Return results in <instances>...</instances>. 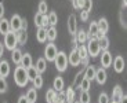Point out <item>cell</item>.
Returning <instances> with one entry per match:
<instances>
[{
    "label": "cell",
    "mask_w": 127,
    "mask_h": 103,
    "mask_svg": "<svg viewBox=\"0 0 127 103\" xmlns=\"http://www.w3.org/2000/svg\"><path fill=\"white\" fill-rule=\"evenodd\" d=\"M14 81L18 87H25L28 84V76H26V69L22 66H17L14 70Z\"/></svg>",
    "instance_id": "1"
},
{
    "label": "cell",
    "mask_w": 127,
    "mask_h": 103,
    "mask_svg": "<svg viewBox=\"0 0 127 103\" xmlns=\"http://www.w3.org/2000/svg\"><path fill=\"white\" fill-rule=\"evenodd\" d=\"M53 62L55 63V67L58 72H65L68 67V55L64 51H60V52H57Z\"/></svg>",
    "instance_id": "2"
},
{
    "label": "cell",
    "mask_w": 127,
    "mask_h": 103,
    "mask_svg": "<svg viewBox=\"0 0 127 103\" xmlns=\"http://www.w3.org/2000/svg\"><path fill=\"white\" fill-rule=\"evenodd\" d=\"M86 48H87V52H89V56H93V58L98 56L99 52H101V48H99L98 40H97L95 37H90L89 44L86 45Z\"/></svg>",
    "instance_id": "3"
},
{
    "label": "cell",
    "mask_w": 127,
    "mask_h": 103,
    "mask_svg": "<svg viewBox=\"0 0 127 103\" xmlns=\"http://www.w3.org/2000/svg\"><path fill=\"white\" fill-rule=\"evenodd\" d=\"M4 44H6V48H7V50H10V51H13L14 48H17L18 41H17L15 32L10 30L8 33L4 34Z\"/></svg>",
    "instance_id": "4"
},
{
    "label": "cell",
    "mask_w": 127,
    "mask_h": 103,
    "mask_svg": "<svg viewBox=\"0 0 127 103\" xmlns=\"http://www.w3.org/2000/svg\"><path fill=\"white\" fill-rule=\"evenodd\" d=\"M57 47H55V44H53V43H50V44H47V47H46V50H44V59H47V61H50V62H53L54 61V58H55V55H57Z\"/></svg>",
    "instance_id": "5"
},
{
    "label": "cell",
    "mask_w": 127,
    "mask_h": 103,
    "mask_svg": "<svg viewBox=\"0 0 127 103\" xmlns=\"http://www.w3.org/2000/svg\"><path fill=\"white\" fill-rule=\"evenodd\" d=\"M21 22H22V18L18 15V14H14L10 19V30L17 32L21 29Z\"/></svg>",
    "instance_id": "6"
},
{
    "label": "cell",
    "mask_w": 127,
    "mask_h": 103,
    "mask_svg": "<svg viewBox=\"0 0 127 103\" xmlns=\"http://www.w3.org/2000/svg\"><path fill=\"white\" fill-rule=\"evenodd\" d=\"M112 61H113V58H112V54L109 52L108 50L106 51H102V55H101V65L104 69L109 67V66L112 65Z\"/></svg>",
    "instance_id": "7"
},
{
    "label": "cell",
    "mask_w": 127,
    "mask_h": 103,
    "mask_svg": "<svg viewBox=\"0 0 127 103\" xmlns=\"http://www.w3.org/2000/svg\"><path fill=\"white\" fill-rule=\"evenodd\" d=\"M68 30L72 36L76 34V30H77V22H76V15L75 14H70L69 18H68Z\"/></svg>",
    "instance_id": "8"
},
{
    "label": "cell",
    "mask_w": 127,
    "mask_h": 103,
    "mask_svg": "<svg viewBox=\"0 0 127 103\" xmlns=\"http://www.w3.org/2000/svg\"><path fill=\"white\" fill-rule=\"evenodd\" d=\"M106 77H108V74H106V70H105L104 67H101V69H98V70H95V77H94V80L98 84H105L106 82Z\"/></svg>",
    "instance_id": "9"
},
{
    "label": "cell",
    "mask_w": 127,
    "mask_h": 103,
    "mask_svg": "<svg viewBox=\"0 0 127 103\" xmlns=\"http://www.w3.org/2000/svg\"><path fill=\"white\" fill-rule=\"evenodd\" d=\"M112 63H113V69L116 73H122L124 70V59L122 56H116L115 61H112Z\"/></svg>",
    "instance_id": "10"
},
{
    "label": "cell",
    "mask_w": 127,
    "mask_h": 103,
    "mask_svg": "<svg viewBox=\"0 0 127 103\" xmlns=\"http://www.w3.org/2000/svg\"><path fill=\"white\" fill-rule=\"evenodd\" d=\"M68 63H70L72 66H79L80 65V56H79V54H77L76 48H73L72 50L69 58H68Z\"/></svg>",
    "instance_id": "11"
},
{
    "label": "cell",
    "mask_w": 127,
    "mask_h": 103,
    "mask_svg": "<svg viewBox=\"0 0 127 103\" xmlns=\"http://www.w3.org/2000/svg\"><path fill=\"white\" fill-rule=\"evenodd\" d=\"M10 74V65L7 61H1L0 62V77L6 78Z\"/></svg>",
    "instance_id": "12"
},
{
    "label": "cell",
    "mask_w": 127,
    "mask_h": 103,
    "mask_svg": "<svg viewBox=\"0 0 127 103\" xmlns=\"http://www.w3.org/2000/svg\"><path fill=\"white\" fill-rule=\"evenodd\" d=\"M15 36H17V41H18V44H25L26 40H28V33H26V30H22V29L17 30Z\"/></svg>",
    "instance_id": "13"
},
{
    "label": "cell",
    "mask_w": 127,
    "mask_h": 103,
    "mask_svg": "<svg viewBox=\"0 0 127 103\" xmlns=\"http://www.w3.org/2000/svg\"><path fill=\"white\" fill-rule=\"evenodd\" d=\"M21 58H22V51L18 50V48H14V50L11 51V59H13V62L17 63V65H19V63H21Z\"/></svg>",
    "instance_id": "14"
},
{
    "label": "cell",
    "mask_w": 127,
    "mask_h": 103,
    "mask_svg": "<svg viewBox=\"0 0 127 103\" xmlns=\"http://www.w3.org/2000/svg\"><path fill=\"white\" fill-rule=\"evenodd\" d=\"M75 36H76L75 39H76V41H77L79 44L86 43L87 39H89V37H87V33L83 30V29H80V30H76V34H75Z\"/></svg>",
    "instance_id": "15"
},
{
    "label": "cell",
    "mask_w": 127,
    "mask_h": 103,
    "mask_svg": "<svg viewBox=\"0 0 127 103\" xmlns=\"http://www.w3.org/2000/svg\"><path fill=\"white\" fill-rule=\"evenodd\" d=\"M19 65L22 66V67L28 69L32 66V56L29 54H22V58H21V63Z\"/></svg>",
    "instance_id": "16"
},
{
    "label": "cell",
    "mask_w": 127,
    "mask_h": 103,
    "mask_svg": "<svg viewBox=\"0 0 127 103\" xmlns=\"http://www.w3.org/2000/svg\"><path fill=\"white\" fill-rule=\"evenodd\" d=\"M36 70H37V73L40 74V73L46 72V67H47V62H46L44 58H39L37 62H36Z\"/></svg>",
    "instance_id": "17"
},
{
    "label": "cell",
    "mask_w": 127,
    "mask_h": 103,
    "mask_svg": "<svg viewBox=\"0 0 127 103\" xmlns=\"http://www.w3.org/2000/svg\"><path fill=\"white\" fill-rule=\"evenodd\" d=\"M8 32H10V21L6 18H1L0 19V33L6 34Z\"/></svg>",
    "instance_id": "18"
},
{
    "label": "cell",
    "mask_w": 127,
    "mask_h": 103,
    "mask_svg": "<svg viewBox=\"0 0 127 103\" xmlns=\"http://www.w3.org/2000/svg\"><path fill=\"white\" fill-rule=\"evenodd\" d=\"M97 25H98V30L102 32V33H106L109 30V23L106 21V18H101L98 22H97Z\"/></svg>",
    "instance_id": "19"
},
{
    "label": "cell",
    "mask_w": 127,
    "mask_h": 103,
    "mask_svg": "<svg viewBox=\"0 0 127 103\" xmlns=\"http://www.w3.org/2000/svg\"><path fill=\"white\" fill-rule=\"evenodd\" d=\"M36 39H37L39 43H44L47 40V34H46V29L44 28H37L36 32Z\"/></svg>",
    "instance_id": "20"
},
{
    "label": "cell",
    "mask_w": 127,
    "mask_h": 103,
    "mask_svg": "<svg viewBox=\"0 0 127 103\" xmlns=\"http://www.w3.org/2000/svg\"><path fill=\"white\" fill-rule=\"evenodd\" d=\"M46 34H47V40H50L53 43L57 39V29L54 26H50L48 29H46Z\"/></svg>",
    "instance_id": "21"
},
{
    "label": "cell",
    "mask_w": 127,
    "mask_h": 103,
    "mask_svg": "<svg viewBox=\"0 0 127 103\" xmlns=\"http://www.w3.org/2000/svg\"><path fill=\"white\" fill-rule=\"evenodd\" d=\"M123 96V91H122V88L119 87V85H116V87L113 88V94H112V99H113V102H118L120 100V98Z\"/></svg>",
    "instance_id": "22"
},
{
    "label": "cell",
    "mask_w": 127,
    "mask_h": 103,
    "mask_svg": "<svg viewBox=\"0 0 127 103\" xmlns=\"http://www.w3.org/2000/svg\"><path fill=\"white\" fill-rule=\"evenodd\" d=\"M46 100H47V103H55L57 102V91L48 89L47 94H46Z\"/></svg>",
    "instance_id": "23"
},
{
    "label": "cell",
    "mask_w": 127,
    "mask_h": 103,
    "mask_svg": "<svg viewBox=\"0 0 127 103\" xmlns=\"http://www.w3.org/2000/svg\"><path fill=\"white\" fill-rule=\"evenodd\" d=\"M53 89L58 91V92L64 89V80H62V77H55L54 82H53Z\"/></svg>",
    "instance_id": "24"
},
{
    "label": "cell",
    "mask_w": 127,
    "mask_h": 103,
    "mask_svg": "<svg viewBox=\"0 0 127 103\" xmlns=\"http://www.w3.org/2000/svg\"><path fill=\"white\" fill-rule=\"evenodd\" d=\"M98 33V25L97 22H91L89 28V33H87V37H95V34Z\"/></svg>",
    "instance_id": "25"
},
{
    "label": "cell",
    "mask_w": 127,
    "mask_h": 103,
    "mask_svg": "<svg viewBox=\"0 0 127 103\" xmlns=\"http://www.w3.org/2000/svg\"><path fill=\"white\" fill-rule=\"evenodd\" d=\"M94 77H95V69L93 66H89L86 69V72H84V78H87L89 81H93Z\"/></svg>",
    "instance_id": "26"
},
{
    "label": "cell",
    "mask_w": 127,
    "mask_h": 103,
    "mask_svg": "<svg viewBox=\"0 0 127 103\" xmlns=\"http://www.w3.org/2000/svg\"><path fill=\"white\" fill-rule=\"evenodd\" d=\"M37 74H39V73H37V70H36L35 66H31V67L26 69V76H28L29 81H33V78H35Z\"/></svg>",
    "instance_id": "27"
},
{
    "label": "cell",
    "mask_w": 127,
    "mask_h": 103,
    "mask_svg": "<svg viewBox=\"0 0 127 103\" xmlns=\"http://www.w3.org/2000/svg\"><path fill=\"white\" fill-rule=\"evenodd\" d=\"M98 44H99V48H101L102 51H106L109 48V39L106 37V36H104L102 39L98 40Z\"/></svg>",
    "instance_id": "28"
},
{
    "label": "cell",
    "mask_w": 127,
    "mask_h": 103,
    "mask_svg": "<svg viewBox=\"0 0 127 103\" xmlns=\"http://www.w3.org/2000/svg\"><path fill=\"white\" fill-rule=\"evenodd\" d=\"M26 99L29 100V102H32V103H35L36 102V99H37V92H36V89H29L28 91V94H26Z\"/></svg>",
    "instance_id": "29"
},
{
    "label": "cell",
    "mask_w": 127,
    "mask_h": 103,
    "mask_svg": "<svg viewBox=\"0 0 127 103\" xmlns=\"http://www.w3.org/2000/svg\"><path fill=\"white\" fill-rule=\"evenodd\" d=\"M90 87H91V81H89L87 78L83 77L82 81H80V84H79V88H80L82 91H89Z\"/></svg>",
    "instance_id": "30"
},
{
    "label": "cell",
    "mask_w": 127,
    "mask_h": 103,
    "mask_svg": "<svg viewBox=\"0 0 127 103\" xmlns=\"http://www.w3.org/2000/svg\"><path fill=\"white\" fill-rule=\"evenodd\" d=\"M47 18H48V25L50 26H55L58 23V18H57V14L55 13H50L47 15Z\"/></svg>",
    "instance_id": "31"
},
{
    "label": "cell",
    "mask_w": 127,
    "mask_h": 103,
    "mask_svg": "<svg viewBox=\"0 0 127 103\" xmlns=\"http://www.w3.org/2000/svg\"><path fill=\"white\" fill-rule=\"evenodd\" d=\"M79 103H90V94H89V91H82Z\"/></svg>",
    "instance_id": "32"
},
{
    "label": "cell",
    "mask_w": 127,
    "mask_h": 103,
    "mask_svg": "<svg viewBox=\"0 0 127 103\" xmlns=\"http://www.w3.org/2000/svg\"><path fill=\"white\" fill-rule=\"evenodd\" d=\"M32 82H33V85H35L36 89H37V88H41L43 87V77H41L40 74H37L35 78H33V81Z\"/></svg>",
    "instance_id": "33"
},
{
    "label": "cell",
    "mask_w": 127,
    "mask_h": 103,
    "mask_svg": "<svg viewBox=\"0 0 127 103\" xmlns=\"http://www.w3.org/2000/svg\"><path fill=\"white\" fill-rule=\"evenodd\" d=\"M39 14H41V15L47 14V3H46V1H43V0L39 3Z\"/></svg>",
    "instance_id": "34"
},
{
    "label": "cell",
    "mask_w": 127,
    "mask_h": 103,
    "mask_svg": "<svg viewBox=\"0 0 127 103\" xmlns=\"http://www.w3.org/2000/svg\"><path fill=\"white\" fill-rule=\"evenodd\" d=\"M7 88H8V85H7L6 78L0 77V94H4V92L7 91Z\"/></svg>",
    "instance_id": "35"
},
{
    "label": "cell",
    "mask_w": 127,
    "mask_h": 103,
    "mask_svg": "<svg viewBox=\"0 0 127 103\" xmlns=\"http://www.w3.org/2000/svg\"><path fill=\"white\" fill-rule=\"evenodd\" d=\"M93 7V0H83V8L84 11H89L90 13V10H91Z\"/></svg>",
    "instance_id": "36"
},
{
    "label": "cell",
    "mask_w": 127,
    "mask_h": 103,
    "mask_svg": "<svg viewBox=\"0 0 127 103\" xmlns=\"http://www.w3.org/2000/svg\"><path fill=\"white\" fill-rule=\"evenodd\" d=\"M73 98H75V91H73V88H68V91H66V100L69 103H72Z\"/></svg>",
    "instance_id": "37"
},
{
    "label": "cell",
    "mask_w": 127,
    "mask_h": 103,
    "mask_svg": "<svg viewBox=\"0 0 127 103\" xmlns=\"http://www.w3.org/2000/svg\"><path fill=\"white\" fill-rule=\"evenodd\" d=\"M98 103H109V96L105 92H102L98 98Z\"/></svg>",
    "instance_id": "38"
},
{
    "label": "cell",
    "mask_w": 127,
    "mask_h": 103,
    "mask_svg": "<svg viewBox=\"0 0 127 103\" xmlns=\"http://www.w3.org/2000/svg\"><path fill=\"white\" fill-rule=\"evenodd\" d=\"M41 19H43V15L37 13L35 15V25L37 26V28H41Z\"/></svg>",
    "instance_id": "39"
},
{
    "label": "cell",
    "mask_w": 127,
    "mask_h": 103,
    "mask_svg": "<svg viewBox=\"0 0 127 103\" xmlns=\"http://www.w3.org/2000/svg\"><path fill=\"white\" fill-rule=\"evenodd\" d=\"M72 1H73V7L76 10L83 8V0H72Z\"/></svg>",
    "instance_id": "40"
},
{
    "label": "cell",
    "mask_w": 127,
    "mask_h": 103,
    "mask_svg": "<svg viewBox=\"0 0 127 103\" xmlns=\"http://www.w3.org/2000/svg\"><path fill=\"white\" fill-rule=\"evenodd\" d=\"M47 26H48V18H47V14H44L43 19H41V28L47 29Z\"/></svg>",
    "instance_id": "41"
},
{
    "label": "cell",
    "mask_w": 127,
    "mask_h": 103,
    "mask_svg": "<svg viewBox=\"0 0 127 103\" xmlns=\"http://www.w3.org/2000/svg\"><path fill=\"white\" fill-rule=\"evenodd\" d=\"M80 19H82V21H87V19H89V11H84V10H83L82 13H80Z\"/></svg>",
    "instance_id": "42"
},
{
    "label": "cell",
    "mask_w": 127,
    "mask_h": 103,
    "mask_svg": "<svg viewBox=\"0 0 127 103\" xmlns=\"http://www.w3.org/2000/svg\"><path fill=\"white\" fill-rule=\"evenodd\" d=\"M21 29H22V30H26V29H28V22H26V19H22V22H21Z\"/></svg>",
    "instance_id": "43"
},
{
    "label": "cell",
    "mask_w": 127,
    "mask_h": 103,
    "mask_svg": "<svg viewBox=\"0 0 127 103\" xmlns=\"http://www.w3.org/2000/svg\"><path fill=\"white\" fill-rule=\"evenodd\" d=\"M18 103H29V100L26 99V96H25V95H22V96H19Z\"/></svg>",
    "instance_id": "44"
},
{
    "label": "cell",
    "mask_w": 127,
    "mask_h": 103,
    "mask_svg": "<svg viewBox=\"0 0 127 103\" xmlns=\"http://www.w3.org/2000/svg\"><path fill=\"white\" fill-rule=\"evenodd\" d=\"M3 15H4V6L3 3H0V19L3 18Z\"/></svg>",
    "instance_id": "45"
},
{
    "label": "cell",
    "mask_w": 127,
    "mask_h": 103,
    "mask_svg": "<svg viewBox=\"0 0 127 103\" xmlns=\"http://www.w3.org/2000/svg\"><path fill=\"white\" fill-rule=\"evenodd\" d=\"M3 52H4V45H3V43L0 41V58L3 56Z\"/></svg>",
    "instance_id": "46"
},
{
    "label": "cell",
    "mask_w": 127,
    "mask_h": 103,
    "mask_svg": "<svg viewBox=\"0 0 127 103\" xmlns=\"http://www.w3.org/2000/svg\"><path fill=\"white\" fill-rule=\"evenodd\" d=\"M76 103H79V102H76Z\"/></svg>",
    "instance_id": "47"
}]
</instances>
